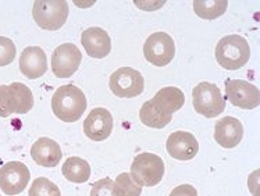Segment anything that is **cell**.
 <instances>
[{
  "label": "cell",
  "mask_w": 260,
  "mask_h": 196,
  "mask_svg": "<svg viewBox=\"0 0 260 196\" xmlns=\"http://www.w3.org/2000/svg\"><path fill=\"white\" fill-rule=\"evenodd\" d=\"M90 196H125L124 192L120 189L114 181L110 178H103V180L96 181L92 189H90Z\"/></svg>",
  "instance_id": "obj_23"
},
{
  "label": "cell",
  "mask_w": 260,
  "mask_h": 196,
  "mask_svg": "<svg viewBox=\"0 0 260 196\" xmlns=\"http://www.w3.org/2000/svg\"><path fill=\"white\" fill-rule=\"evenodd\" d=\"M225 96L234 106L246 110H253L260 105L259 88L246 81H225Z\"/></svg>",
  "instance_id": "obj_9"
},
{
  "label": "cell",
  "mask_w": 260,
  "mask_h": 196,
  "mask_svg": "<svg viewBox=\"0 0 260 196\" xmlns=\"http://www.w3.org/2000/svg\"><path fill=\"white\" fill-rule=\"evenodd\" d=\"M114 182L120 186V189L124 192L125 196H141V193H142V186H139L131 178L129 173H122V174H120Z\"/></svg>",
  "instance_id": "obj_24"
},
{
  "label": "cell",
  "mask_w": 260,
  "mask_h": 196,
  "mask_svg": "<svg viewBox=\"0 0 260 196\" xmlns=\"http://www.w3.org/2000/svg\"><path fill=\"white\" fill-rule=\"evenodd\" d=\"M63 175L71 182L84 184L89 180L90 167L89 163L80 157H69L61 167Z\"/></svg>",
  "instance_id": "obj_19"
},
{
  "label": "cell",
  "mask_w": 260,
  "mask_h": 196,
  "mask_svg": "<svg viewBox=\"0 0 260 196\" xmlns=\"http://www.w3.org/2000/svg\"><path fill=\"white\" fill-rule=\"evenodd\" d=\"M81 43L90 57L103 58L112 52V41L105 29L90 27L82 32Z\"/></svg>",
  "instance_id": "obj_16"
},
{
  "label": "cell",
  "mask_w": 260,
  "mask_h": 196,
  "mask_svg": "<svg viewBox=\"0 0 260 196\" xmlns=\"http://www.w3.org/2000/svg\"><path fill=\"white\" fill-rule=\"evenodd\" d=\"M31 174L21 161L6 163L0 169V188L6 195H18L27 188Z\"/></svg>",
  "instance_id": "obj_10"
},
{
  "label": "cell",
  "mask_w": 260,
  "mask_h": 196,
  "mask_svg": "<svg viewBox=\"0 0 260 196\" xmlns=\"http://www.w3.org/2000/svg\"><path fill=\"white\" fill-rule=\"evenodd\" d=\"M244 127L235 117H224L216 122L214 141L225 149H233L242 141Z\"/></svg>",
  "instance_id": "obj_15"
},
{
  "label": "cell",
  "mask_w": 260,
  "mask_h": 196,
  "mask_svg": "<svg viewBox=\"0 0 260 196\" xmlns=\"http://www.w3.org/2000/svg\"><path fill=\"white\" fill-rule=\"evenodd\" d=\"M31 156L34 161L42 167H56L63 157V152L53 139L39 138L32 145Z\"/></svg>",
  "instance_id": "obj_17"
},
{
  "label": "cell",
  "mask_w": 260,
  "mask_h": 196,
  "mask_svg": "<svg viewBox=\"0 0 260 196\" xmlns=\"http://www.w3.org/2000/svg\"><path fill=\"white\" fill-rule=\"evenodd\" d=\"M129 175L139 186L157 185L165 175V163L157 154L141 153L134 159Z\"/></svg>",
  "instance_id": "obj_6"
},
{
  "label": "cell",
  "mask_w": 260,
  "mask_h": 196,
  "mask_svg": "<svg viewBox=\"0 0 260 196\" xmlns=\"http://www.w3.org/2000/svg\"><path fill=\"white\" fill-rule=\"evenodd\" d=\"M28 196H61L58 186L48 178H37L29 188Z\"/></svg>",
  "instance_id": "obj_22"
},
{
  "label": "cell",
  "mask_w": 260,
  "mask_h": 196,
  "mask_svg": "<svg viewBox=\"0 0 260 196\" xmlns=\"http://www.w3.org/2000/svg\"><path fill=\"white\" fill-rule=\"evenodd\" d=\"M145 58L156 67H165L173 61L175 45L173 38L166 32H154L144 45Z\"/></svg>",
  "instance_id": "obj_7"
},
{
  "label": "cell",
  "mask_w": 260,
  "mask_h": 196,
  "mask_svg": "<svg viewBox=\"0 0 260 196\" xmlns=\"http://www.w3.org/2000/svg\"><path fill=\"white\" fill-rule=\"evenodd\" d=\"M139 118H141V122L145 124V125L154 128V129H161L167 124H170L173 116H167V114L160 113L152 105V102L148 101L145 102L142 107H141V110H139Z\"/></svg>",
  "instance_id": "obj_20"
},
{
  "label": "cell",
  "mask_w": 260,
  "mask_h": 196,
  "mask_svg": "<svg viewBox=\"0 0 260 196\" xmlns=\"http://www.w3.org/2000/svg\"><path fill=\"white\" fill-rule=\"evenodd\" d=\"M34 107V95L27 85L13 82L0 85V117H9L13 113L25 114Z\"/></svg>",
  "instance_id": "obj_3"
},
{
  "label": "cell",
  "mask_w": 260,
  "mask_h": 196,
  "mask_svg": "<svg viewBox=\"0 0 260 196\" xmlns=\"http://www.w3.org/2000/svg\"><path fill=\"white\" fill-rule=\"evenodd\" d=\"M112 113L103 107L93 109L84 121V133L90 141H95V142L105 141L112 135Z\"/></svg>",
  "instance_id": "obj_12"
},
{
  "label": "cell",
  "mask_w": 260,
  "mask_h": 196,
  "mask_svg": "<svg viewBox=\"0 0 260 196\" xmlns=\"http://www.w3.org/2000/svg\"><path fill=\"white\" fill-rule=\"evenodd\" d=\"M20 71L28 80H38L48 71L46 53L39 46H28L20 57Z\"/></svg>",
  "instance_id": "obj_14"
},
{
  "label": "cell",
  "mask_w": 260,
  "mask_h": 196,
  "mask_svg": "<svg viewBox=\"0 0 260 196\" xmlns=\"http://www.w3.org/2000/svg\"><path fill=\"white\" fill-rule=\"evenodd\" d=\"M192 103L195 112L206 118H214L225 110V101L218 86L210 82H201L193 88Z\"/></svg>",
  "instance_id": "obj_5"
},
{
  "label": "cell",
  "mask_w": 260,
  "mask_h": 196,
  "mask_svg": "<svg viewBox=\"0 0 260 196\" xmlns=\"http://www.w3.org/2000/svg\"><path fill=\"white\" fill-rule=\"evenodd\" d=\"M229 2L227 0H195L193 2V10L198 16L203 20H214L217 17L223 16L227 10Z\"/></svg>",
  "instance_id": "obj_21"
},
{
  "label": "cell",
  "mask_w": 260,
  "mask_h": 196,
  "mask_svg": "<svg viewBox=\"0 0 260 196\" xmlns=\"http://www.w3.org/2000/svg\"><path fill=\"white\" fill-rule=\"evenodd\" d=\"M69 3L64 0H38L32 7V16L38 25L48 31L63 27L69 18Z\"/></svg>",
  "instance_id": "obj_4"
},
{
  "label": "cell",
  "mask_w": 260,
  "mask_h": 196,
  "mask_svg": "<svg viewBox=\"0 0 260 196\" xmlns=\"http://www.w3.org/2000/svg\"><path fill=\"white\" fill-rule=\"evenodd\" d=\"M16 45L6 37H0V67L13 63L16 58Z\"/></svg>",
  "instance_id": "obj_25"
},
{
  "label": "cell",
  "mask_w": 260,
  "mask_h": 196,
  "mask_svg": "<svg viewBox=\"0 0 260 196\" xmlns=\"http://www.w3.org/2000/svg\"><path fill=\"white\" fill-rule=\"evenodd\" d=\"M153 105L160 113L173 116V113L178 112L181 107L185 103V96L184 92L180 88L175 86H166L153 96V99H150Z\"/></svg>",
  "instance_id": "obj_18"
},
{
  "label": "cell",
  "mask_w": 260,
  "mask_h": 196,
  "mask_svg": "<svg viewBox=\"0 0 260 196\" xmlns=\"http://www.w3.org/2000/svg\"><path fill=\"white\" fill-rule=\"evenodd\" d=\"M52 110L64 122L78 121L86 110V97L75 85L60 86L52 97Z\"/></svg>",
  "instance_id": "obj_1"
},
{
  "label": "cell",
  "mask_w": 260,
  "mask_h": 196,
  "mask_svg": "<svg viewBox=\"0 0 260 196\" xmlns=\"http://www.w3.org/2000/svg\"><path fill=\"white\" fill-rule=\"evenodd\" d=\"M250 48L248 41L239 35H227L216 46V60L225 70H239L249 61Z\"/></svg>",
  "instance_id": "obj_2"
},
{
  "label": "cell",
  "mask_w": 260,
  "mask_h": 196,
  "mask_svg": "<svg viewBox=\"0 0 260 196\" xmlns=\"http://www.w3.org/2000/svg\"><path fill=\"white\" fill-rule=\"evenodd\" d=\"M170 196H198L197 189L192 185L184 184V185H178L171 191Z\"/></svg>",
  "instance_id": "obj_26"
},
{
  "label": "cell",
  "mask_w": 260,
  "mask_h": 196,
  "mask_svg": "<svg viewBox=\"0 0 260 196\" xmlns=\"http://www.w3.org/2000/svg\"><path fill=\"white\" fill-rule=\"evenodd\" d=\"M109 85L118 97H137L144 92L145 81L138 70L122 67L113 73Z\"/></svg>",
  "instance_id": "obj_8"
},
{
  "label": "cell",
  "mask_w": 260,
  "mask_h": 196,
  "mask_svg": "<svg viewBox=\"0 0 260 196\" xmlns=\"http://www.w3.org/2000/svg\"><path fill=\"white\" fill-rule=\"evenodd\" d=\"M81 60L82 54L74 43H63L52 54V71L57 78H69L75 74Z\"/></svg>",
  "instance_id": "obj_11"
},
{
  "label": "cell",
  "mask_w": 260,
  "mask_h": 196,
  "mask_svg": "<svg viewBox=\"0 0 260 196\" xmlns=\"http://www.w3.org/2000/svg\"><path fill=\"white\" fill-rule=\"evenodd\" d=\"M166 149L174 159L191 160L199 152V143L192 134L185 131H175L167 139Z\"/></svg>",
  "instance_id": "obj_13"
}]
</instances>
